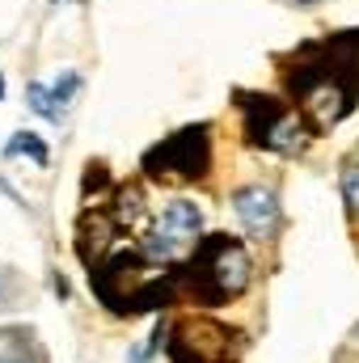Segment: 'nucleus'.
Here are the masks:
<instances>
[{
  "label": "nucleus",
  "instance_id": "nucleus-8",
  "mask_svg": "<svg viewBox=\"0 0 359 363\" xmlns=\"http://www.w3.org/2000/svg\"><path fill=\"white\" fill-rule=\"evenodd\" d=\"M4 152H9V157H17V152H26V157H30L34 165H47V161H51V152H47V144H43L38 135H30V131H17V135H13V140L4 144Z\"/></svg>",
  "mask_w": 359,
  "mask_h": 363
},
{
  "label": "nucleus",
  "instance_id": "nucleus-10",
  "mask_svg": "<svg viewBox=\"0 0 359 363\" xmlns=\"http://www.w3.org/2000/svg\"><path fill=\"white\" fill-rule=\"evenodd\" d=\"M0 363H21V359H13V355H9V359H0Z\"/></svg>",
  "mask_w": 359,
  "mask_h": 363
},
{
  "label": "nucleus",
  "instance_id": "nucleus-4",
  "mask_svg": "<svg viewBox=\"0 0 359 363\" xmlns=\"http://www.w3.org/2000/svg\"><path fill=\"white\" fill-rule=\"evenodd\" d=\"M241 106L250 110L245 114V131L254 144H263L270 152H287L296 157L304 148V131H300V118L287 114L275 97H258V93H241Z\"/></svg>",
  "mask_w": 359,
  "mask_h": 363
},
{
  "label": "nucleus",
  "instance_id": "nucleus-9",
  "mask_svg": "<svg viewBox=\"0 0 359 363\" xmlns=\"http://www.w3.org/2000/svg\"><path fill=\"white\" fill-rule=\"evenodd\" d=\"M343 190H347V203H351V211H359V165H351V169H347Z\"/></svg>",
  "mask_w": 359,
  "mask_h": 363
},
{
  "label": "nucleus",
  "instance_id": "nucleus-3",
  "mask_svg": "<svg viewBox=\"0 0 359 363\" xmlns=\"http://www.w3.org/2000/svg\"><path fill=\"white\" fill-rule=\"evenodd\" d=\"M207 161H211V148H207V127H182L174 131L165 144H157L148 157H144V169L153 178H203L207 174Z\"/></svg>",
  "mask_w": 359,
  "mask_h": 363
},
{
  "label": "nucleus",
  "instance_id": "nucleus-12",
  "mask_svg": "<svg viewBox=\"0 0 359 363\" xmlns=\"http://www.w3.org/2000/svg\"><path fill=\"white\" fill-rule=\"evenodd\" d=\"M296 4H313V0H296Z\"/></svg>",
  "mask_w": 359,
  "mask_h": 363
},
{
  "label": "nucleus",
  "instance_id": "nucleus-1",
  "mask_svg": "<svg viewBox=\"0 0 359 363\" xmlns=\"http://www.w3.org/2000/svg\"><path fill=\"white\" fill-rule=\"evenodd\" d=\"M355 77H359V30L338 34L321 47V55H300L292 97L304 101V110L317 118V127H334L343 114L355 110Z\"/></svg>",
  "mask_w": 359,
  "mask_h": 363
},
{
  "label": "nucleus",
  "instance_id": "nucleus-11",
  "mask_svg": "<svg viewBox=\"0 0 359 363\" xmlns=\"http://www.w3.org/2000/svg\"><path fill=\"white\" fill-rule=\"evenodd\" d=\"M0 97H4V77H0Z\"/></svg>",
  "mask_w": 359,
  "mask_h": 363
},
{
  "label": "nucleus",
  "instance_id": "nucleus-2",
  "mask_svg": "<svg viewBox=\"0 0 359 363\" xmlns=\"http://www.w3.org/2000/svg\"><path fill=\"white\" fill-rule=\"evenodd\" d=\"M250 283V258L241 250V241L216 233L203 237L194 250V267H190V296L203 304H220L228 296H237Z\"/></svg>",
  "mask_w": 359,
  "mask_h": 363
},
{
  "label": "nucleus",
  "instance_id": "nucleus-5",
  "mask_svg": "<svg viewBox=\"0 0 359 363\" xmlns=\"http://www.w3.org/2000/svg\"><path fill=\"white\" fill-rule=\"evenodd\" d=\"M199 228H203V211H199L194 203H186V199H174V203L161 211L157 233H153V237H148V245H144L148 262L178 258V250H182V245H190V241L199 237Z\"/></svg>",
  "mask_w": 359,
  "mask_h": 363
},
{
  "label": "nucleus",
  "instance_id": "nucleus-6",
  "mask_svg": "<svg viewBox=\"0 0 359 363\" xmlns=\"http://www.w3.org/2000/svg\"><path fill=\"white\" fill-rule=\"evenodd\" d=\"M233 207H237V216H241V224H245L250 237H270L275 224H279V199H275L270 186H245V190H237Z\"/></svg>",
  "mask_w": 359,
  "mask_h": 363
},
{
  "label": "nucleus",
  "instance_id": "nucleus-7",
  "mask_svg": "<svg viewBox=\"0 0 359 363\" xmlns=\"http://www.w3.org/2000/svg\"><path fill=\"white\" fill-rule=\"evenodd\" d=\"M81 89V72H64V77H55L51 85H30L26 93V101H30V110H38L43 118H51V123H60L64 118V110H68V101L77 97Z\"/></svg>",
  "mask_w": 359,
  "mask_h": 363
}]
</instances>
